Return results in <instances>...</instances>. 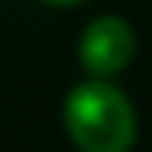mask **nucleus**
I'll return each instance as SVG.
<instances>
[{"instance_id": "1", "label": "nucleus", "mask_w": 152, "mask_h": 152, "mask_svg": "<svg viewBox=\"0 0 152 152\" xmlns=\"http://www.w3.org/2000/svg\"><path fill=\"white\" fill-rule=\"evenodd\" d=\"M66 128L80 152H128L135 142V111L128 97L104 80L80 83L66 97Z\"/></svg>"}, {"instance_id": "2", "label": "nucleus", "mask_w": 152, "mask_h": 152, "mask_svg": "<svg viewBox=\"0 0 152 152\" xmlns=\"http://www.w3.org/2000/svg\"><path fill=\"white\" fill-rule=\"evenodd\" d=\"M132 52H135V35L121 18L90 21L83 38H80V62L97 80H107V76L121 73L132 62Z\"/></svg>"}, {"instance_id": "3", "label": "nucleus", "mask_w": 152, "mask_h": 152, "mask_svg": "<svg viewBox=\"0 0 152 152\" xmlns=\"http://www.w3.org/2000/svg\"><path fill=\"white\" fill-rule=\"evenodd\" d=\"M45 4H80V0H45Z\"/></svg>"}]
</instances>
